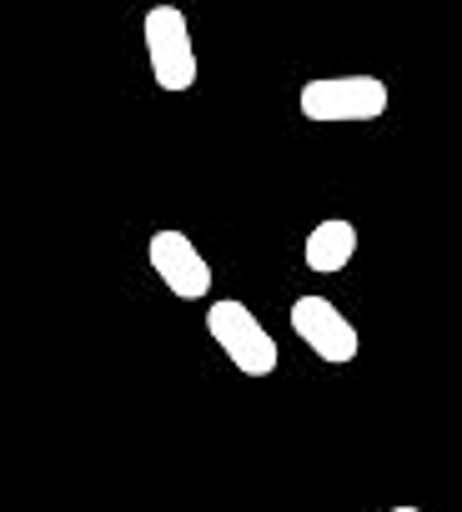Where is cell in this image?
Masks as SVG:
<instances>
[{"mask_svg":"<svg viewBox=\"0 0 462 512\" xmlns=\"http://www.w3.org/2000/svg\"><path fill=\"white\" fill-rule=\"evenodd\" d=\"M392 91L382 76H317L297 91V111L317 126H347V121H377L387 116Z\"/></svg>","mask_w":462,"mask_h":512,"instance_id":"1","label":"cell"},{"mask_svg":"<svg viewBox=\"0 0 462 512\" xmlns=\"http://www.w3.org/2000/svg\"><path fill=\"white\" fill-rule=\"evenodd\" d=\"M206 337L231 357V367H237L242 377H272L282 352H277V337L262 327V317H252L247 302L237 297H221L206 307Z\"/></svg>","mask_w":462,"mask_h":512,"instance_id":"2","label":"cell"},{"mask_svg":"<svg viewBox=\"0 0 462 512\" xmlns=\"http://www.w3.org/2000/svg\"><path fill=\"white\" fill-rule=\"evenodd\" d=\"M141 41H146V61L151 76L166 96H181L196 86V46H191V26L176 6H151L141 21Z\"/></svg>","mask_w":462,"mask_h":512,"instance_id":"3","label":"cell"},{"mask_svg":"<svg viewBox=\"0 0 462 512\" xmlns=\"http://www.w3.org/2000/svg\"><path fill=\"white\" fill-rule=\"evenodd\" d=\"M146 256H151V272L161 277V287L181 302H201L211 297V262L196 251V241L186 231H156L146 241Z\"/></svg>","mask_w":462,"mask_h":512,"instance_id":"4","label":"cell"},{"mask_svg":"<svg viewBox=\"0 0 462 512\" xmlns=\"http://www.w3.org/2000/svg\"><path fill=\"white\" fill-rule=\"evenodd\" d=\"M292 332H297L322 362H332V367H342V362H352V357L362 352L357 327H352L327 297H297V302H292Z\"/></svg>","mask_w":462,"mask_h":512,"instance_id":"5","label":"cell"},{"mask_svg":"<svg viewBox=\"0 0 462 512\" xmlns=\"http://www.w3.org/2000/svg\"><path fill=\"white\" fill-rule=\"evenodd\" d=\"M357 256V226L347 216H327L307 231V246H302V262L307 272L317 277H332V272H347Z\"/></svg>","mask_w":462,"mask_h":512,"instance_id":"6","label":"cell"},{"mask_svg":"<svg viewBox=\"0 0 462 512\" xmlns=\"http://www.w3.org/2000/svg\"><path fill=\"white\" fill-rule=\"evenodd\" d=\"M387 512H422V507H412V502H402V507H387Z\"/></svg>","mask_w":462,"mask_h":512,"instance_id":"7","label":"cell"}]
</instances>
